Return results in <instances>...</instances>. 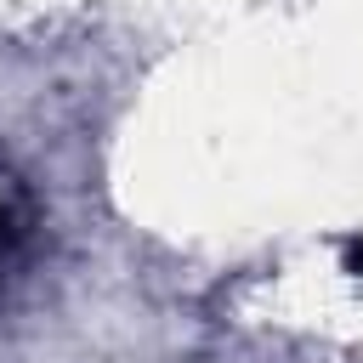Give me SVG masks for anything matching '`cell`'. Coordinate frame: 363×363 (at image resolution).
Wrapping results in <instances>:
<instances>
[{
	"mask_svg": "<svg viewBox=\"0 0 363 363\" xmlns=\"http://www.w3.org/2000/svg\"><path fill=\"white\" fill-rule=\"evenodd\" d=\"M23 244H28V216H23V204L0 187V289H6V278L17 272Z\"/></svg>",
	"mask_w": 363,
	"mask_h": 363,
	"instance_id": "cell-1",
	"label": "cell"
}]
</instances>
